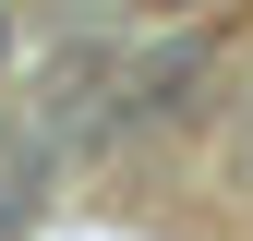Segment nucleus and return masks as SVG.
I'll list each match as a JSON object with an SVG mask.
<instances>
[{
  "label": "nucleus",
  "instance_id": "7ed1b4c3",
  "mask_svg": "<svg viewBox=\"0 0 253 241\" xmlns=\"http://www.w3.org/2000/svg\"><path fill=\"white\" fill-rule=\"evenodd\" d=\"M145 12H205V0H145Z\"/></svg>",
  "mask_w": 253,
  "mask_h": 241
},
{
  "label": "nucleus",
  "instance_id": "f257e3e1",
  "mask_svg": "<svg viewBox=\"0 0 253 241\" xmlns=\"http://www.w3.org/2000/svg\"><path fill=\"white\" fill-rule=\"evenodd\" d=\"M24 181H48V145H0V241L37 217V193H24Z\"/></svg>",
  "mask_w": 253,
  "mask_h": 241
},
{
  "label": "nucleus",
  "instance_id": "f03ea898",
  "mask_svg": "<svg viewBox=\"0 0 253 241\" xmlns=\"http://www.w3.org/2000/svg\"><path fill=\"white\" fill-rule=\"evenodd\" d=\"M12 60H24V37H12V12H0V84H12Z\"/></svg>",
  "mask_w": 253,
  "mask_h": 241
}]
</instances>
